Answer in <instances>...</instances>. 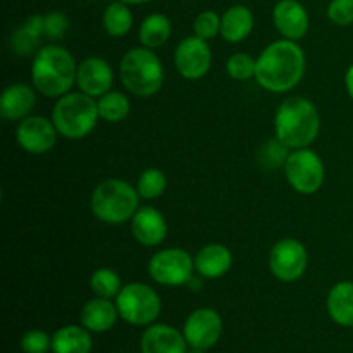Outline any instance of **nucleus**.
Wrapping results in <instances>:
<instances>
[{
  "label": "nucleus",
  "mask_w": 353,
  "mask_h": 353,
  "mask_svg": "<svg viewBox=\"0 0 353 353\" xmlns=\"http://www.w3.org/2000/svg\"><path fill=\"white\" fill-rule=\"evenodd\" d=\"M123 286L121 276L110 268L97 269L90 278V290L93 292V295L102 296V299H116Z\"/></svg>",
  "instance_id": "nucleus-28"
},
{
  "label": "nucleus",
  "mask_w": 353,
  "mask_h": 353,
  "mask_svg": "<svg viewBox=\"0 0 353 353\" xmlns=\"http://www.w3.org/2000/svg\"><path fill=\"white\" fill-rule=\"evenodd\" d=\"M193 33L202 40H214L221 34V16L216 10H203L193 21Z\"/></svg>",
  "instance_id": "nucleus-32"
},
{
  "label": "nucleus",
  "mask_w": 353,
  "mask_h": 353,
  "mask_svg": "<svg viewBox=\"0 0 353 353\" xmlns=\"http://www.w3.org/2000/svg\"><path fill=\"white\" fill-rule=\"evenodd\" d=\"M174 65L185 79H202L212 68V50L207 40L196 34L183 38L174 50Z\"/></svg>",
  "instance_id": "nucleus-12"
},
{
  "label": "nucleus",
  "mask_w": 353,
  "mask_h": 353,
  "mask_svg": "<svg viewBox=\"0 0 353 353\" xmlns=\"http://www.w3.org/2000/svg\"><path fill=\"white\" fill-rule=\"evenodd\" d=\"M23 353H48L52 352V336L41 330H30L21 338Z\"/></svg>",
  "instance_id": "nucleus-33"
},
{
  "label": "nucleus",
  "mask_w": 353,
  "mask_h": 353,
  "mask_svg": "<svg viewBox=\"0 0 353 353\" xmlns=\"http://www.w3.org/2000/svg\"><path fill=\"white\" fill-rule=\"evenodd\" d=\"M183 334L190 348L210 350L223 336V319L216 309L202 307L186 317L183 324Z\"/></svg>",
  "instance_id": "nucleus-11"
},
{
  "label": "nucleus",
  "mask_w": 353,
  "mask_h": 353,
  "mask_svg": "<svg viewBox=\"0 0 353 353\" xmlns=\"http://www.w3.org/2000/svg\"><path fill=\"white\" fill-rule=\"evenodd\" d=\"M133 12H131L130 6L121 0L109 3L103 10L102 16V26L105 33L112 38H123L133 28Z\"/></svg>",
  "instance_id": "nucleus-26"
},
{
  "label": "nucleus",
  "mask_w": 353,
  "mask_h": 353,
  "mask_svg": "<svg viewBox=\"0 0 353 353\" xmlns=\"http://www.w3.org/2000/svg\"><path fill=\"white\" fill-rule=\"evenodd\" d=\"M37 88L26 83H12L0 97V116L6 121H23L37 105Z\"/></svg>",
  "instance_id": "nucleus-18"
},
{
  "label": "nucleus",
  "mask_w": 353,
  "mask_h": 353,
  "mask_svg": "<svg viewBox=\"0 0 353 353\" xmlns=\"http://www.w3.org/2000/svg\"><path fill=\"white\" fill-rule=\"evenodd\" d=\"M76 85L79 92L100 99L110 92L114 85V71L109 62L102 57H86L78 64Z\"/></svg>",
  "instance_id": "nucleus-15"
},
{
  "label": "nucleus",
  "mask_w": 353,
  "mask_h": 353,
  "mask_svg": "<svg viewBox=\"0 0 353 353\" xmlns=\"http://www.w3.org/2000/svg\"><path fill=\"white\" fill-rule=\"evenodd\" d=\"M69 30V17L61 10H52L45 14V31L43 34L48 40H62Z\"/></svg>",
  "instance_id": "nucleus-35"
},
{
  "label": "nucleus",
  "mask_w": 353,
  "mask_h": 353,
  "mask_svg": "<svg viewBox=\"0 0 353 353\" xmlns=\"http://www.w3.org/2000/svg\"><path fill=\"white\" fill-rule=\"evenodd\" d=\"M283 169L286 181L300 195H314L323 188L326 168L321 155L310 148H296L290 152Z\"/></svg>",
  "instance_id": "nucleus-8"
},
{
  "label": "nucleus",
  "mask_w": 353,
  "mask_h": 353,
  "mask_svg": "<svg viewBox=\"0 0 353 353\" xmlns=\"http://www.w3.org/2000/svg\"><path fill=\"white\" fill-rule=\"evenodd\" d=\"M130 223L131 234L143 247H159L168 238V221H165L164 214L155 207H140Z\"/></svg>",
  "instance_id": "nucleus-16"
},
{
  "label": "nucleus",
  "mask_w": 353,
  "mask_h": 353,
  "mask_svg": "<svg viewBox=\"0 0 353 353\" xmlns=\"http://www.w3.org/2000/svg\"><path fill=\"white\" fill-rule=\"evenodd\" d=\"M141 353H188L190 347L183 331L169 324H150L140 338Z\"/></svg>",
  "instance_id": "nucleus-17"
},
{
  "label": "nucleus",
  "mask_w": 353,
  "mask_h": 353,
  "mask_svg": "<svg viewBox=\"0 0 353 353\" xmlns=\"http://www.w3.org/2000/svg\"><path fill=\"white\" fill-rule=\"evenodd\" d=\"M172 33V23L165 14L154 12L148 14L140 24L138 30V38H140L141 45L147 48H159L162 45L168 43Z\"/></svg>",
  "instance_id": "nucleus-25"
},
{
  "label": "nucleus",
  "mask_w": 353,
  "mask_h": 353,
  "mask_svg": "<svg viewBox=\"0 0 353 353\" xmlns=\"http://www.w3.org/2000/svg\"><path fill=\"white\" fill-rule=\"evenodd\" d=\"M327 19L336 26L353 24V0H331L326 9Z\"/></svg>",
  "instance_id": "nucleus-34"
},
{
  "label": "nucleus",
  "mask_w": 353,
  "mask_h": 353,
  "mask_svg": "<svg viewBox=\"0 0 353 353\" xmlns=\"http://www.w3.org/2000/svg\"><path fill=\"white\" fill-rule=\"evenodd\" d=\"M93 333L83 324H68L52 334V353H90L93 348Z\"/></svg>",
  "instance_id": "nucleus-23"
},
{
  "label": "nucleus",
  "mask_w": 353,
  "mask_h": 353,
  "mask_svg": "<svg viewBox=\"0 0 353 353\" xmlns=\"http://www.w3.org/2000/svg\"><path fill=\"white\" fill-rule=\"evenodd\" d=\"M255 26L254 12L247 6H233L221 16V37L228 43H241Z\"/></svg>",
  "instance_id": "nucleus-21"
},
{
  "label": "nucleus",
  "mask_w": 353,
  "mask_h": 353,
  "mask_svg": "<svg viewBox=\"0 0 353 353\" xmlns=\"http://www.w3.org/2000/svg\"><path fill=\"white\" fill-rule=\"evenodd\" d=\"M121 2L128 3V6H143V3L152 2V0H121Z\"/></svg>",
  "instance_id": "nucleus-37"
},
{
  "label": "nucleus",
  "mask_w": 353,
  "mask_h": 353,
  "mask_svg": "<svg viewBox=\"0 0 353 353\" xmlns=\"http://www.w3.org/2000/svg\"><path fill=\"white\" fill-rule=\"evenodd\" d=\"M345 88H347V93L353 100V64L345 72Z\"/></svg>",
  "instance_id": "nucleus-36"
},
{
  "label": "nucleus",
  "mask_w": 353,
  "mask_h": 353,
  "mask_svg": "<svg viewBox=\"0 0 353 353\" xmlns=\"http://www.w3.org/2000/svg\"><path fill=\"white\" fill-rule=\"evenodd\" d=\"M165 188H168V176L162 169L159 168H148L138 176L137 190L140 193L141 199L145 200H155L159 196L164 195Z\"/></svg>",
  "instance_id": "nucleus-29"
},
{
  "label": "nucleus",
  "mask_w": 353,
  "mask_h": 353,
  "mask_svg": "<svg viewBox=\"0 0 353 353\" xmlns=\"http://www.w3.org/2000/svg\"><path fill=\"white\" fill-rule=\"evenodd\" d=\"M188 353H207L205 350H199V348H190Z\"/></svg>",
  "instance_id": "nucleus-38"
},
{
  "label": "nucleus",
  "mask_w": 353,
  "mask_h": 353,
  "mask_svg": "<svg viewBox=\"0 0 353 353\" xmlns=\"http://www.w3.org/2000/svg\"><path fill=\"white\" fill-rule=\"evenodd\" d=\"M100 119L97 99L83 92H69L57 99L52 121L59 134L68 140H81L95 130Z\"/></svg>",
  "instance_id": "nucleus-6"
},
{
  "label": "nucleus",
  "mask_w": 353,
  "mask_h": 353,
  "mask_svg": "<svg viewBox=\"0 0 353 353\" xmlns=\"http://www.w3.org/2000/svg\"><path fill=\"white\" fill-rule=\"evenodd\" d=\"M140 193L137 186L119 178H110L95 186L90 196V209L100 223L117 226L133 219L140 209Z\"/></svg>",
  "instance_id": "nucleus-4"
},
{
  "label": "nucleus",
  "mask_w": 353,
  "mask_h": 353,
  "mask_svg": "<svg viewBox=\"0 0 353 353\" xmlns=\"http://www.w3.org/2000/svg\"><path fill=\"white\" fill-rule=\"evenodd\" d=\"M117 319H119V310H117L116 302L110 299H102V296H93L92 300H88L79 314L81 324L93 334L110 331L116 326Z\"/></svg>",
  "instance_id": "nucleus-19"
},
{
  "label": "nucleus",
  "mask_w": 353,
  "mask_h": 353,
  "mask_svg": "<svg viewBox=\"0 0 353 353\" xmlns=\"http://www.w3.org/2000/svg\"><path fill=\"white\" fill-rule=\"evenodd\" d=\"M78 62L68 48L45 45L38 48L31 62V81L38 93L48 99H61L76 85Z\"/></svg>",
  "instance_id": "nucleus-2"
},
{
  "label": "nucleus",
  "mask_w": 353,
  "mask_h": 353,
  "mask_svg": "<svg viewBox=\"0 0 353 353\" xmlns=\"http://www.w3.org/2000/svg\"><path fill=\"white\" fill-rule=\"evenodd\" d=\"M195 272V259L183 248H162L148 261L150 278L169 288L190 285Z\"/></svg>",
  "instance_id": "nucleus-9"
},
{
  "label": "nucleus",
  "mask_w": 353,
  "mask_h": 353,
  "mask_svg": "<svg viewBox=\"0 0 353 353\" xmlns=\"http://www.w3.org/2000/svg\"><path fill=\"white\" fill-rule=\"evenodd\" d=\"M290 155V147H286L279 138L268 141L264 147L259 150V162L264 168H285V162Z\"/></svg>",
  "instance_id": "nucleus-31"
},
{
  "label": "nucleus",
  "mask_w": 353,
  "mask_h": 353,
  "mask_svg": "<svg viewBox=\"0 0 353 353\" xmlns=\"http://www.w3.org/2000/svg\"><path fill=\"white\" fill-rule=\"evenodd\" d=\"M45 31V16L41 14H33L28 17L19 28L14 30L10 34L9 45L10 50L16 55L26 57V55L38 52V43H40V37Z\"/></svg>",
  "instance_id": "nucleus-24"
},
{
  "label": "nucleus",
  "mask_w": 353,
  "mask_h": 353,
  "mask_svg": "<svg viewBox=\"0 0 353 353\" xmlns=\"http://www.w3.org/2000/svg\"><path fill=\"white\" fill-rule=\"evenodd\" d=\"M309 254L305 245L295 238H283L269 252V271L283 283L299 281L307 271Z\"/></svg>",
  "instance_id": "nucleus-10"
},
{
  "label": "nucleus",
  "mask_w": 353,
  "mask_h": 353,
  "mask_svg": "<svg viewBox=\"0 0 353 353\" xmlns=\"http://www.w3.org/2000/svg\"><path fill=\"white\" fill-rule=\"evenodd\" d=\"M276 138L286 147L309 148L321 131V116L314 102L305 97H288L274 114Z\"/></svg>",
  "instance_id": "nucleus-3"
},
{
  "label": "nucleus",
  "mask_w": 353,
  "mask_h": 353,
  "mask_svg": "<svg viewBox=\"0 0 353 353\" xmlns=\"http://www.w3.org/2000/svg\"><path fill=\"white\" fill-rule=\"evenodd\" d=\"M326 310L333 323L353 330V281H338L331 286Z\"/></svg>",
  "instance_id": "nucleus-22"
},
{
  "label": "nucleus",
  "mask_w": 353,
  "mask_h": 353,
  "mask_svg": "<svg viewBox=\"0 0 353 353\" xmlns=\"http://www.w3.org/2000/svg\"><path fill=\"white\" fill-rule=\"evenodd\" d=\"M119 78L128 92L140 99H148L162 90L165 72L159 55L152 48L141 45L123 55L119 62Z\"/></svg>",
  "instance_id": "nucleus-5"
},
{
  "label": "nucleus",
  "mask_w": 353,
  "mask_h": 353,
  "mask_svg": "<svg viewBox=\"0 0 353 353\" xmlns=\"http://www.w3.org/2000/svg\"><path fill=\"white\" fill-rule=\"evenodd\" d=\"M119 317L130 326L147 327L159 319L162 300L159 293L145 283H128L116 296Z\"/></svg>",
  "instance_id": "nucleus-7"
},
{
  "label": "nucleus",
  "mask_w": 353,
  "mask_h": 353,
  "mask_svg": "<svg viewBox=\"0 0 353 353\" xmlns=\"http://www.w3.org/2000/svg\"><path fill=\"white\" fill-rule=\"evenodd\" d=\"M233 268V254L226 245L209 243L195 255V271L200 278L219 279Z\"/></svg>",
  "instance_id": "nucleus-20"
},
{
  "label": "nucleus",
  "mask_w": 353,
  "mask_h": 353,
  "mask_svg": "<svg viewBox=\"0 0 353 353\" xmlns=\"http://www.w3.org/2000/svg\"><path fill=\"white\" fill-rule=\"evenodd\" d=\"M59 131L54 121L43 116H28L16 130L17 145L31 155L48 154L57 143Z\"/></svg>",
  "instance_id": "nucleus-13"
},
{
  "label": "nucleus",
  "mask_w": 353,
  "mask_h": 353,
  "mask_svg": "<svg viewBox=\"0 0 353 353\" xmlns=\"http://www.w3.org/2000/svg\"><path fill=\"white\" fill-rule=\"evenodd\" d=\"M255 71H257V59L243 54V52L230 55V59L226 61V72L230 74V78L236 79V81H248V79L255 78Z\"/></svg>",
  "instance_id": "nucleus-30"
},
{
  "label": "nucleus",
  "mask_w": 353,
  "mask_h": 353,
  "mask_svg": "<svg viewBox=\"0 0 353 353\" xmlns=\"http://www.w3.org/2000/svg\"><path fill=\"white\" fill-rule=\"evenodd\" d=\"M272 23L285 40L299 41L309 33L310 17L299 0H279L272 9Z\"/></svg>",
  "instance_id": "nucleus-14"
},
{
  "label": "nucleus",
  "mask_w": 353,
  "mask_h": 353,
  "mask_svg": "<svg viewBox=\"0 0 353 353\" xmlns=\"http://www.w3.org/2000/svg\"><path fill=\"white\" fill-rule=\"evenodd\" d=\"M305 52L296 41L276 40L257 57L255 81L265 92H292L305 76Z\"/></svg>",
  "instance_id": "nucleus-1"
},
{
  "label": "nucleus",
  "mask_w": 353,
  "mask_h": 353,
  "mask_svg": "<svg viewBox=\"0 0 353 353\" xmlns=\"http://www.w3.org/2000/svg\"><path fill=\"white\" fill-rule=\"evenodd\" d=\"M97 105H99L100 119L110 124H117L124 121L130 116L131 110L130 99L124 93L112 92V90L100 97V99H97Z\"/></svg>",
  "instance_id": "nucleus-27"
}]
</instances>
